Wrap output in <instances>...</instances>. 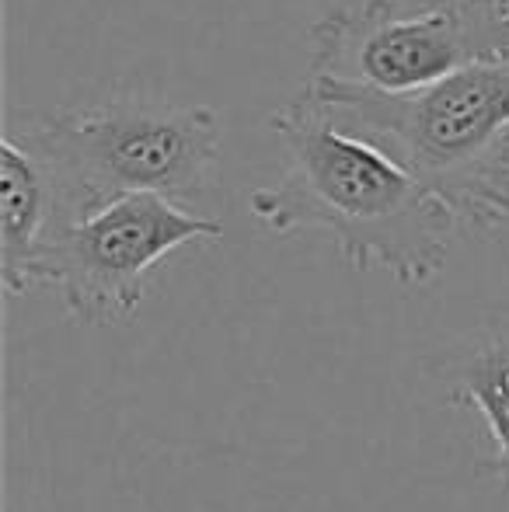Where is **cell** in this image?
I'll list each match as a JSON object with an SVG mask.
<instances>
[{"label": "cell", "instance_id": "6da1fadb", "mask_svg": "<svg viewBox=\"0 0 509 512\" xmlns=\"http://www.w3.org/2000/svg\"><path fill=\"white\" fill-rule=\"evenodd\" d=\"M286 147V168L252 192L248 209L276 237L321 230L346 265L381 269L401 286H422L447 265L457 216L384 150L349 136L311 95L269 115Z\"/></svg>", "mask_w": 509, "mask_h": 512}, {"label": "cell", "instance_id": "277c9868", "mask_svg": "<svg viewBox=\"0 0 509 512\" xmlns=\"http://www.w3.org/2000/svg\"><path fill=\"white\" fill-rule=\"evenodd\" d=\"M307 84L412 95L482 63H509V0H363L311 28Z\"/></svg>", "mask_w": 509, "mask_h": 512}, {"label": "cell", "instance_id": "8992f818", "mask_svg": "<svg viewBox=\"0 0 509 512\" xmlns=\"http://www.w3.org/2000/svg\"><path fill=\"white\" fill-rule=\"evenodd\" d=\"M77 220L84 213L56 161L11 126L0 140V279L11 297L39 290L42 262Z\"/></svg>", "mask_w": 509, "mask_h": 512}, {"label": "cell", "instance_id": "7a4b0ae2", "mask_svg": "<svg viewBox=\"0 0 509 512\" xmlns=\"http://www.w3.org/2000/svg\"><path fill=\"white\" fill-rule=\"evenodd\" d=\"M304 91L342 133L426 185L457 223L492 230L509 220V63H482L412 95Z\"/></svg>", "mask_w": 509, "mask_h": 512}, {"label": "cell", "instance_id": "5b68a950", "mask_svg": "<svg viewBox=\"0 0 509 512\" xmlns=\"http://www.w3.org/2000/svg\"><path fill=\"white\" fill-rule=\"evenodd\" d=\"M224 237L217 216L133 192L77 220L42 262V286H56L77 324H126L147 297V279L171 251Z\"/></svg>", "mask_w": 509, "mask_h": 512}, {"label": "cell", "instance_id": "3957f363", "mask_svg": "<svg viewBox=\"0 0 509 512\" xmlns=\"http://www.w3.org/2000/svg\"><path fill=\"white\" fill-rule=\"evenodd\" d=\"M25 133L56 161L84 216L133 192L196 213L217 189L220 115L210 105L116 91L56 115H28Z\"/></svg>", "mask_w": 509, "mask_h": 512}, {"label": "cell", "instance_id": "52a82bcc", "mask_svg": "<svg viewBox=\"0 0 509 512\" xmlns=\"http://www.w3.org/2000/svg\"><path fill=\"white\" fill-rule=\"evenodd\" d=\"M429 380L450 408L478 411L492 436L482 467L509 495V321H485L429 363Z\"/></svg>", "mask_w": 509, "mask_h": 512}]
</instances>
